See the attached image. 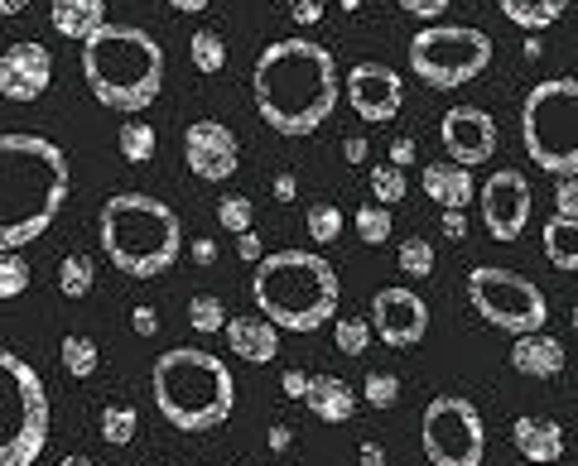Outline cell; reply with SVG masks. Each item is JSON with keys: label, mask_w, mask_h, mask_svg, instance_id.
Returning a JSON list of instances; mask_svg holds the SVG:
<instances>
[{"label": "cell", "mask_w": 578, "mask_h": 466, "mask_svg": "<svg viewBox=\"0 0 578 466\" xmlns=\"http://www.w3.org/2000/svg\"><path fill=\"white\" fill-rule=\"evenodd\" d=\"M251 97L256 111L275 136L304 140L323 121H333L343 77H338L333 53L313 39H280L256 58L251 68Z\"/></svg>", "instance_id": "cell-1"}, {"label": "cell", "mask_w": 578, "mask_h": 466, "mask_svg": "<svg viewBox=\"0 0 578 466\" xmlns=\"http://www.w3.org/2000/svg\"><path fill=\"white\" fill-rule=\"evenodd\" d=\"M68 154L49 136H0V250H24L68 203Z\"/></svg>", "instance_id": "cell-2"}, {"label": "cell", "mask_w": 578, "mask_h": 466, "mask_svg": "<svg viewBox=\"0 0 578 466\" xmlns=\"http://www.w3.org/2000/svg\"><path fill=\"white\" fill-rule=\"evenodd\" d=\"M150 390H154V409L179 433H213L236 409V380L227 361L213 351H199V346L164 351L150 370Z\"/></svg>", "instance_id": "cell-3"}, {"label": "cell", "mask_w": 578, "mask_h": 466, "mask_svg": "<svg viewBox=\"0 0 578 466\" xmlns=\"http://www.w3.org/2000/svg\"><path fill=\"white\" fill-rule=\"evenodd\" d=\"M83 77L101 106L136 116L160 97V87H164V48L154 44L150 30H136V24H101L83 44Z\"/></svg>", "instance_id": "cell-4"}, {"label": "cell", "mask_w": 578, "mask_h": 466, "mask_svg": "<svg viewBox=\"0 0 578 466\" xmlns=\"http://www.w3.org/2000/svg\"><path fill=\"white\" fill-rule=\"evenodd\" d=\"M338 274L313 250H275L256 264L251 299L256 313L270 317L280 332H319L338 313Z\"/></svg>", "instance_id": "cell-5"}, {"label": "cell", "mask_w": 578, "mask_h": 466, "mask_svg": "<svg viewBox=\"0 0 578 466\" xmlns=\"http://www.w3.org/2000/svg\"><path fill=\"white\" fill-rule=\"evenodd\" d=\"M97 231H101L107 260L130 279L164 274L183 250V226L174 217V207H164L160 197H144V193L107 197V207L97 217Z\"/></svg>", "instance_id": "cell-6"}, {"label": "cell", "mask_w": 578, "mask_h": 466, "mask_svg": "<svg viewBox=\"0 0 578 466\" xmlns=\"http://www.w3.org/2000/svg\"><path fill=\"white\" fill-rule=\"evenodd\" d=\"M521 144L535 169L578 178V83L555 77L535 83L521 101Z\"/></svg>", "instance_id": "cell-7"}, {"label": "cell", "mask_w": 578, "mask_h": 466, "mask_svg": "<svg viewBox=\"0 0 578 466\" xmlns=\"http://www.w3.org/2000/svg\"><path fill=\"white\" fill-rule=\"evenodd\" d=\"M49 443V390L24 356L0 346V466H34Z\"/></svg>", "instance_id": "cell-8"}, {"label": "cell", "mask_w": 578, "mask_h": 466, "mask_svg": "<svg viewBox=\"0 0 578 466\" xmlns=\"http://www.w3.org/2000/svg\"><path fill=\"white\" fill-rule=\"evenodd\" d=\"M488 63H492V39L482 30H468V24H429V30L410 39V73L439 91L482 77Z\"/></svg>", "instance_id": "cell-9"}, {"label": "cell", "mask_w": 578, "mask_h": 466, "mask_svg": "<svg viewBox=\"0 0 578 466\" xmlns=\"http://www.w3.org/2000/svg\"><path fill=\"white\" fill-rule=\"evenodd\" d=\"M468 303H472V313H482L492 327L511 332V337L545 332V317H549V303L540 289L516 270H502V264L468 270Z\"/></svg>", "instance_id": "cell-10"}, {"label": "cell", "mask_w": 578, "mask_h": 466, "mask_svg": "<svg viewBox=\"0 0 578 466\" xmlns=\"http://www.w3.org/2000/svg\"><path fill=\"white\" fill-rule=\"evenodd\" d=\"M419 443H425L429 466H482L488 429H482L478 404L463 394L429 399L425 419H419Z\"/></svg>", "instance_id": "cell-11"}, {"label": "cell", "mask_w": 578, "mask_h": 466, "mask_svg": "<svg viewBox=\"0 0 578 466\" xmlns=\"http://www.w3.org/2000/svg\"><path fill=\"white\" fill-rule=\"evenodd\" d=\"M482 203V226L492 241H521L525 221H531V183L516 169H496L478 193Z\"/></svg>", "instance_id": "cell-12"}, {"label": "cell", "mask_w": 578, "mask_h": 466, "mask_svg": "<svg viewBox=\"0 0 578 466\" xmlns=\"http://www.w3.org/2000/svg\"><path fill=\"white\" fill-rule=\"evenodd\" d=\"M372 327L390 351H410V346H419L425 342V332H429V308H425V299H419L415 289L390 284L372 299Z\"/></svg>", "instance_id": "cell-13"}, {"label": "cell", "mask_w": 578, "mask_h": 466, "mask_svg": "<svg viewBox=\"0 0 578 466\" xmlns=\"http://www.w3.org/2000/svg\"><path fill=\"white\" fill-rule=\"evenodd\" d=\"M439 136H443L449 159L463 169H478L496 154V121H492V111H482V106H453V111H443Z\"/></svg>", "instance_id": "cell-14"}, {"label": "cell", "mask_w": 578, "mask_h": 466, "mask_svg": "<svg viewBox=\"0 0 578 466\" xmlns=\"http://www.w3.org/2000/svg\"><path fill=\"white\" fill-rule=\"evenodd\" d=\"M347 101L352 111L362 116V121H396L400 116V101H405V83L396 68H386V63H357L347 77Z\"/></svg>", "instance_id": "cell-15"}, {"label": "cell", "mask_w": 578, "mask_h": 466, "mask_svg": "<svg viewBox=\"0 0 578 466\" xmlns=\"http://www.w3.org/2000/svg\"><path fill=\"white\" fill-rule=\"evenodd\" d=\"M183 159H189V173L203 183H222L236 173V159H242V144L222 121H193L189 136H183Z\"/></svg>", "instance_id": "cell-16"}, {"label": "cell", "mask_w": 578, "mask_h": 466, "mask_svg": "<svg viewBox=\"0 0 578 466\" xmlns=\"http://www.w3.org/2000/svg\"><path fill=\"white\" fill-rule=\"evenodd\" d=\"M54 83V58L44 44L24 39L0 53V97L6 101H39Z\"/></svg>", "instance_id": "cell-17"}, {"label": "cell", "mask_w": 578, "mask_h": 466, "mask_svg": "<svg viewBox=\"0 0 578 466\" xmlns=\"http://www.w3.org/2000/svg\"><path fill=\"white\" fill-rule=\"evenodd\" d=\"M227 346L242 356V361L266 366V361H275V351H280V327L260 313H242L227 323Z\"/></svg>", "instance_id": "cell-18"}, {"label": "cell", "mask_w": 578, "mask_h": 466, "mask_svg": "<svg viewBox=\"0 0 578 466\" xmlns=\"http://www.w3.org/2000/svg\"><path fill=\"white\" fill-rule=\"evenodd\" d=\"M425 197H434L443 212H463L478 203V183H472V169L453 164V159H443V164H429L425 169Z\"/></svg>", "instance_id": "cell-19"}, {"label": "cell", "mask_w": 578, "mask_h": 466, "mask_svg": "<svg viewBox=\"0 0 578 466\" xmlns=\"http://www.w3.org/2000/svg\"><path fill=\"white\" fill-rule=\"evenodd\" d=\"M511 443H516L521 457L535 462V466H549V462L564 457V429L555 419H516L511 423Z\"/></svg>", "instance_id": "cell-20"}, {"label": "cell", "mask_w": 578, "mask_h": 466, "mask_svg": "<svg viewBox=\"0 0 578 466\" xmlns=\"http://www.w3.org/2000/svg\"><path fill=\"white\" fill-rule=\"evenodd\" d=\"M511 366L531 380H549L564 370V346L555 337H545V332H525V337H516V346H511Z\"/></svg>", "instance_id": "cell-21"}, {"label": "cell", "mask_w": 578, "mask_h": 466, "mask_svg": "<svg viewBox=\"0 0 578 466\" xmlns=\"http://www.w3.org/2000/svg\"><path fill=\"white\" fill-rule=\"evenodd\" d=\"M49 20H54V30L63 39L87 44V39L107 24V0H54V6H49Z\"/></svg>", "instance_id": "cell-22"}, {"label": "cell", "mask_w": 578, "mask_h": 466, "mask_svg": "<svg viewBox=\"0 0 578 466\" xmlns=\"http://www.w3.org/2000/svg\"><path fill=\"white\" fill-rule=\"evenodd\" d=\"M304 404L313 409V419H323V423H347L357 414V390L338 376H313Z\"/></svg>", "instance_id": "cell-23"}, {"label": "cell", "mask_w": 578, "mask_h": 466, "mask_svg": "<svg viewBox=\"0 0 578 466\" xmlns=\"http://www.w3.org/2000/svg\"><path fill=\"white\" fill-rule=\"evenodd\" d=\"M545 260L564 274H578V217L545 221Z\"/></svg>", "instance_id": "cell-24"}, {"label": "cell", "mask_w": 578, "mask_h": 466, "mask_svg": "<svg viewBox=\"0 0 578 466\" xmlns=\"http://www.w3.org/2000/svg\"><path fill=\"white\" fill-rule=\"evenodd\" d=\"M574 0H496V10L521 30H549Z\"/></svg>", "instance_id": "cell-25"}, {"label": "cell", "mask_w": 578, "mask_h": 466, "mask_svg": "<svg viewBox=\"0 0 578 466\" xmlns=\"http://www.w3.org/2000/svg\"><path fill=\"white\" fill-rule=\"evenodd\" d=\"M58 361H63V370H68L73 380H87V376H97L101 351H97V342H92V337H83V332H68V337L58 342Z\"/></svg>", "instance_id": "cell-26"}, {"label": "cell", "mask_w": 578, "mask_h": 466, "mask_svg": "<svg viewBox=\"0 0 578 466\" xmlns=\"http://www.w3.org/2000/svg\"><path fill=\"white\" fill-rule=\"evenodd\" d=\"M116 144H121V159H126V164H150L160 136H154L150 121H121V136H116Z\"/></svg>", "instance_id": "cell-27"}, {"label": "cell", "mask_w": 578, "mask_h": 466, "mask_svg": "<svg viewBox=\"0 0 578 466\" xmlns=\"http://www.w3.org/2000/svg\"><path fill=\"white\" fill-rule=\"evenodd\" d=\"M92 279H97V270H92L87 256H68L58 264V294L63 299H87L92 294Z\"/></svg>", "instance_id": "cell-28"}, {"label": "cell", "mask_w": 578, "mask_h": 466, "mask_svg": "<svg viewBox=\"0 0 578 466\" xmlns=\"http://www.w3.org/2000/svg\"><path fill=\"white\" fill-rule=\"evenodd\" d=\"M189 53H193V68H199V73H222V68H227V44H222V34H213V30L193 34Z\"/></svg>", "instance_id": "cell-29"}, {"label": "cell", "mask_w": 578, "mask_h": 466, "mask_svg": "<svg viewBox=\"0 0 578 466\" xmlns=\"http://www.w3.org/2000/svg\"><path fill=\"white\" fill-rule=\"evenodd\" d=\"M372 337H376V327L366 323V317H338L333 323V342H338V351L343 356H366Z\"/></svg>", "instance_id": "cell-30"}, {"label": "cell", "mask_w": 578, "mask_h": 466, "mask_svg": "<svg viewBox=\"0 0 578 466\" xmlns=\"http://www.w3.org/2000/svg\"><path fill=\"white\" fill-rule=\"evenodd\" d=\"M140 429V419H136V409L130 404H107L101 409V437H107L111 447H126L130 437H136Z\"/></svg>", "instance_id": "cell-31"}, {"label": "cell", "mask_w": 578, "mask_h": 466, "mask_svg": "<svg viewBox=\"0 0 578 466\" xmlns=\"http://www.w3.org/2000/svg\"><path fill=\"white\" fill-rule=\"evenodd\" d=\"M304 226H309V236H313L319 246H333L338 236H343V212H338L333 203H313L309 217H304Z\"/></svg>", "instance_id": "cell-32"}, {"label": "cell", "mask_w": 578, "mask_h": 466, "mask_svg": "<svg viewBox=\"0 0 578 466\" xmlns=\"http://www.w3.org/2000/svg\"><path fill=\"white\" fill-rule=\"evenodd\" d=\"M400 274H410V279H429L434 274V246L425 241V236H405V246H400Z\"/></svg>", "instance_id": "cell-33"}, {"label": "cell", "mask_w": 578, "mask_h": 466, "mask_svg": "<svg viewBox=\"0 0 578 466\" xmlns=\"http://www.w3.org/2000/svg\"><path fill=\"white\" fill-rule=\"evenodd\" d=\"M189 327L193 332H222V327H227V308H222V299L193 294L189 299Z\"/></svg>", "instance_id": "cell-34"}, {"label": "cell", "mask_w": 578, "mask_h": 466, "mask_svg": "<svg viewBox=\"0 0 578 466\" xmlns=\"http://www.w3.org/2000/svg\"><path fill=\"white\" fill-rule=\"evenodd\" d=\"M30 289V264L20 260V250H0V299H20Z\"/></svg>", "instance_id": "cell-35"}, {"label": "cell", "mask_w": 578, "mask_h": 466, "mask_svg": "<svg viewBox=\"0 0 578 466\" xmlns=\"http://www.w3.org/2000/svg\"><path fill=\"white\" fill-rule=\"evenodd\" d=\"M372 197H376L381 207H396L400 197H405V169L376 164V169H372Z\"/></svg>", "instance_id": "cell-36"}, {"label": "cell", "mask_w": 578, "mask_h": 466, "mask_svg": "<svg viewBox=\"0 0 578 466\" xmlns=\"http://www.w3.org/2000/svg\"><path fill=\"white\" fill-rule=\"evenodd\" d=\"M390 231H396V226H390V207L376 203V207H362L357 212V236H362L366 246H381Z\"/></svg>", "instance_id": "cell-37"}, {"label": "cell", "mask_w": 578, "mask_h": 466, "mask_svg": "<svg viewBox=\"0 0 578 466\" xmlns=\"http://www.w3.org/2000/svg\"><path fill=\"white\" fill-rule=\"evenodd\" d=\"M217 221H222V231H232V236L256 231V226H251V197H222Z\"/></svg>", "instance_id": "cell-38"}, {"label": "cell", "mask_w": 578, "mask_h": 466, "mask_svg": "<svg viewBox=\"0 0 578 466\" xmlns=\"http://www.w3.org/2000/svg\"><path fill=\"white\" fill-rule=\"evenodd\" d=\"M362 390H366V404L372 409H390L400 399V380L390 376V370H376V376H366Z\"/></svg>", "instance_id": "cell-39"}, {"label": "cell", "mask_w": 578, "mask_h": 466, "mask_svg": "<svg viewBox=\"0 0 578 466\" xmlns=\"http://www.w3.org/2000/svg\"><path fill=\"white\" fill-rule=\"evenodd\" d=\"M555 217H578V178H559V188H555Z\"/></svg>", "instance_id": "cell-40"}, {"label": "cell", "mask_w": 578, "mask_h": 466, "mask_svg": "<svg viewBox=\"0 0 578 466\" xmlns=\"http://www.w3.org/2000/svg\"><path fill=\"white\" fill-rule=\"evenodd\" d=\"M285 10H289V20H299V24L323 20V0H285Z\"/></svg>", "instance_id": "cell-41"}, {"label": "cell", "mask_w": 578, "mask_h": 466, "mask_svg": "<svg viewBox=\"0 0 578 466\" xmlns=\"http://www.w3.org/2000/svg\"><path fill=\"white\" fill-rule=\"evenodd\" d=\"M400 10L415 20H439L443 10H449V0H400Z\"/></svg>", "instance_id": "cell-42"}, {"label": "cell", "mask_w": 578, "mask_h": 466, "mask_svg": "<svg viewBox=\"0 0 578 466\" xmlns=\"http://www.w3.org/2000/svg\"><path fill=\"white\" fill-rule=\"evenodd\" d=\"M130 327H136V337H160V317H154L150 303H140V308L130 313Z\"/></svg>", "instance_id": "cell-43"}, {"label": "cell", "mask_w": 578, "mask_h": 466, "mask_svg": "<svg viewBox=\"0 0 578 466\" xmlns=\"http://www.w3.org/2000/svg\"><path fill=\"white\" fill-rule=\"evenodd\" d=\"M309 384H313V376H304V370H285V376H280V390H285L289 399H304Z\"/></svg>", "instance_id": "cell-44"}, {"label": "cell", "mask_w": 578, "mask_h": 466, "mask_svg": "<svg viewBox=\"0 0 578 466\" xmlns=\"http://www.w3.org/2000/svg\"><path fill=\"white\" fill-rule=\"evenodd\" d=\"M390 164H396V169H410V164H415V140H410V136L390 144Z\"/></svg>", "instance_id": "cell-45"}, {"label": "cell", "mask_w": 578, "mask_h": 466, "mask_svg": "<svg viewBox=\"0 0 578 466\" xmlns=\"http://www.w3.org/2000/svg\"><path fill=\"white\" fill-rule=\"evenodd\" d=\"M236 256H242V260H266V256H260V236L256 231H246V236H236Z\"/></svg>", "instance_id": "cell-46"}, {"label": "cell", "mask_w": 578, "mask_h": 466, "mask_svg": "<svg viewBox=\"0 0 578 466\" xmlns=\"http://www.w3.org/2000/svg\"><path fill=\"white\" fill-rule=\"evenodd\" d=\"M443 236H449V241H463V236H468V217H463V212H443Z\"/></svg>", "instance_id": "cell-47"}, {"label": "cell", "mask_w": 578, "mask_h": 466, "mask_svg": "<svg viewBox=\"0 0 578 466\" xmlns=\"http://www.w3.org/2000/svg\"><path fill=\"white\" fill-rule=\"evenodd\" d=\"M275 197H280V203H295V197H299L295 173H275Z\"/></svg>", "instance_id": "cell-48"}, {"label": "cell", "mask_w": 578, "mask_h": 466, "mask_svg": "<svg viewBox=\"0 0 578 466\" xmlns=\"http://www.w3.org/2000/svg\"><path fill=\"white\" fill-rule=\"evenodd\" d=\"M343 159H347V164H366V140L362 136H347L343 140Z\"/></svg>", "instance_id": "cell-49"}, {"label": "cell", "mask_w": 578, "mask_h": 466, "mask_svg": "<svg viewBox=\"0 0 578 466\" xmlns=\"http://www.w3.org/2000/svg\"><path fill=\"white\" fill-rule=\"evenodd\" d=\"M193 260H199V264H213L217 260V241H213V236H203V241L193 246Z\"/></svg>", "instance_id": "cell-50"}, {"label": "cell", "mask_w": 578, "mask_h": 466, "mask_svg": "<svg viewBox=\"0 0 578 466\" xmlns=\"http://www.w3.org/2000/svg\"><path fill=\"white\" fill-rule=\"evenodd\" d=\"M362 466H386V447H381V443H362Z\"/></svg>", "instance_id": "cell-51"}, {"label": "cell", "mask_w": 578, "mask_h": 466, "mask_svg": "<svg viewBox=\"0 0 578 466\" xmlns=\"http://www.w3.org/2000/svg\"><path fill=\"white\" fill-rule=\"evenodd\" d=\"M164 6L183 10V15H199V10H207V0H164Z\"/></svg>", "instance_id": "cell-52"}, {"label": "cell", "mask_w": 578, "mask_h": 466, "mask_svg": "<svg viewBox=\"0 0 578 466\" xmlns=\"http://www.w3.org/2000/svg\"><path fill=\"white\" fill-rule=\"evenodd\" d=\"M24 6H30V0H0V20H6V15H20Z\"/></svg>", "instance_id": "cell-53"}, {"label": "cell", "mask_w": 578, "mask_h": 466, "mask_svg": "<svg viewBox=\"0 0 578 466\" xmlns=\"http://www.w3.org/2000/svg\"><path fill=\"white\" fill-rule=\"evenodd\" d=\"M270 447L285 452V447H289V429H270Z\"/></svg>", "instance_id": "cell-54"}, {"label": "cell", "mask_w": 578, "mask_h": 466, "mask_svg": "<svg viewBox=\"0 0 578 466\" xmlns=\"http://www.w3.org/2000/svg\"><path fill=\"white\" fill-rule=\"evenodd\" d=\"M58 466H97V462H92V457H83V452H73V457H63Z\"/></svg>", "instance_id": "cell-55"}, {"label": "cell", "mask_w": 578, "mask_h": 466, "mask_svg": "<svg viewBox=\"0 0 578 466\" xmlns=\"http://www.w3.org/2000/svg\"><path fill=\"white\" fill-rule=\"evenodd\" d=\"M362 6V0H343V10H347V15H352V10H357Z\"/></svg>", "instance_id": "cell-56"}, {"label": "cell", "mask_w": 578, "mask_h": 466, "mask_svg": "<svg viewBox=\"0 0 578 466\" xmlns=\"http://www.w3.org/2000/svg\"><path fill=\"white\" fill-rule=\"evenodd\" d=\"M569 317H574V332H578V303H574V313H569Z\"/></svg>", "instance_id": "cell-57"}, {"label": "cell", "mask_w": 578, "mask_h": 466, "mask_svg": "<svg viewBox=\"0 0 578 466\" xmlns=\"http://www.w3.org/2000/svg\"><path fill=\"white\" fill-rule=\"evenodd\" d=\"M150 466H160V462H150Z\"/></svg>", "instance_id": "cell-58"}]
</instances>
